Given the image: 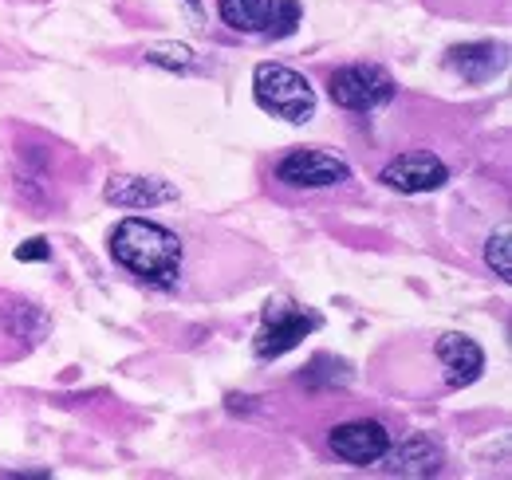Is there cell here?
<instances>
[{
	"label": "cell",
	"mask_w": 512,
	"mask_h": 480,
	"mask_svg": "<svg viewBox=\"0 0 512 480\" xmlns=\"http://www.w3.org/2000/svg\"><path fill=\"white\" fill-rule=\"evenodd\" d=\"M111 256L150 288H178L186 248L174 229L146 217H127L111 233Z\"/></svg>",
	"instance_id": "obj_1"
},
{
	"label": "cell",
	"mask_w": 512,
	"mask_h": 480,
	"mask_svg": "<svg viewBox=\"0 0 512 480\" xmlns=\"http://www.w3.org/2000/svg\"><path fill=\"white\" fill-rule=\"evenodd\" d=\"M253 95H256V107L272 119H284V122H308L316 115V91L312 83L284 67V63H256L253 71Z\"/></svg>",
	"instance_id": "obj_2"
},
{
	"label": "cell",
	"mask_w": 512,
	"mask_h": 480,
	"mask_svg": "<svg viewBox=\"0 0 512 480\" xmlns=\"http://www.w3.org/2000/svg\"><path fill=\"white\" fill-rule=\"evenodd\" d=\"M327 95L343 111H379V107H386L398 95V87H394V79L386 75L383 67H375V63H347V67L331 71Z\"/></svg>",
	"instance_id": "obj_3"
},
{
	"label": "cell",
	"mask_w": 512,
	"mask_h": 480,
	"mask_svg": "<svg viewBox=\"0 0 512 480\" xmlns=\"http://www.w3.org/2000/svg\"><path fill=\"white\" fill-rule=\"evenodd\" d=\"M276 181L284 189H300V193H316V189H339L351 181V170L343 158L327 154V150H312V146H300V150H288L280 162H276Z\"/></svg>",
	"instance_id": "obj_4"
},
{
	"label": "cell",
	"mask_w": 512,
	"mask_h": 480,
	"mask_svg": "<svg viewBox=\"0 0 512 480\" xmlns=\"http://www.w3.org/2000/svg\"><path fill=\"white\" fill-rule=\"evenodd\" d=\"M316 327H320V315H312V311H300V307H292V303L268 307V315H264V323H260V331H256V339H253L256 359L268 362V359L288 355V351L300 347Z\"/></svg>",
	"instance_id": "obj_5"
},
{
	"label": "cell",
	"mask_w": 512,
	"mask_h": 480,
	"mask_svg": "<svg viewBox=\"0 0 512 480\" xmlns=\"http://www.w3.org/2000/svg\"><path fill=\"white\" fill-rule=\"evenodd\" d=\"M48 335V315L28 300L0 292V359H16Z\"/></svg>",
	"instance_id": "obj_6"
},
{
	"label": "cell",
	"mask_w": 512,
	"mask_h": 480,
	"mask_svg": "<svg viewBox=\"0 0 512 480\" xmlns=\"http://www.w3.org/2000/svg\"><path fill=\"white\" fill-rule=\"evenodd\" d=\"M327 445H331V453L339 461H347L355 469H367V465H379L383 453L390 449V429H386L383 421H367V418L343 421V425L331 429Z\"/></svg>",
	"instance_id": "obj_7"
},
{
	"label": "cell",
	"mask_w": 512,
	"mask_h": 480,
	"mask_svg": "<svg viewBox=\"0 0 512 480\" xmlns=\"http://www.w3.org/2000/svg\"><path fill=\"white\" fill-rule=\"evenodd\" d=\"M379 181L386 189H398V193H434L449 181V166L434 150H410V154L390 158Z\"/></svg>",
	"instance_id": "obj_8"
},
{
	"label": "cell",
	"mask_w": 512,
	"mask_h": 480,
	"mask_svg": "<svg viewBox=\"0 0 512 480\" xmlns=\"http://www.w3.org/2000/svg\"><path fill=\"white\" fill-rule=\"evenodd\" d=\"M442 445L430 441V433H410L406 441L390 445L383 453V469L390 477H430L442 469Z\"/></svg>",
	"instance_id": "obj_9"
},
{
	"label": "cell",
	"mask_w": 512,
	"mask_h": 480,
	"mask_svg": "<svg viewBox=\"0 0 512 480\" xmlns=\"http://www.w3.org/2000/svg\"><path fill=\"white\" fill-rule=\"evenodd\" d=\"M434 359L446 374L449 390H461V386H473L485 370V351L469 339V335H442L434 343Z\"/></svg>",
	"instance_id": "obj_10"
},
{
	"label": "cell",
	"mask_w": 512,
	"mask_h": 480,
	"mask_svg": "<svg viewBox=\"0 0 512 480\" xmlns=\"http://www.w3.org/2000/svg\"><path fill=\"white\" fill-rule=\"evenodd\" d=\"M103 197L119 209H158V205H174L178 189L162 178H138V174H119L107 181Z\"/></svg>",
	"instance_id": "obj_11"
},
{
	"label": "cell",
	"mask_w": 512,
	"mask_h": 480,
	"mask_svg": "<svg viewBox=\"0 0 512 480\" xmlns=\"http://www.w3.org/2000/svg\"><path fill=\"white\" fill-rule=\"evenodd\" d=\"M446 63L465 83H489L493 75L505 71V48L501 44H461L449 52Z\"/></svg>",
	"instance_id": "obj_12"
},
{
	"label": "cell",
	"mask_w": 512,
	"mask_h": 480,
	"mask_svg": "<svg viewBox=\"0 0 512 480\" xmlns=\"http://www.w3.org/2000/svg\"><path fill=\"white\" fill-rule=\"evenodd\" d=\"M217 12L233 32L268 36L272 16H276V0H217Z\"/></svg>",
	"instance_id": "obj_13"
},
{
	"label": "cell",
	"mask_w": 512,
	"mask_h": 480,
	"mask_svg": "<svg viewBox=\"0 0 512 480\" xmlns=\"http://www.w3.org/2000/svg\"><path fill=\"white\" fill-rule=\"evenodd\" d=\"M512 233L509 225H501L493 237H489V244H485V264L501 276V280H512Z\"/></svg>",
	"instance_id": "obj_14"
},
{
	"label": "cell",
	"mask_w": 512,
	"mask_h": 480,
	"mask_svg": "<svg viewBox=\"0 0 512 480\" xmlns=\"http://www.w3.org/2000/svg\"><path fill=\"white\" fill-rule=\"evenodd\" d=\"M146 63H158V67H166V71H193V67H197L193 52L182 48V44H158V48H150V52H146Z\"/></svg>",
	"instance_id": "obj_15"
},
{
	"label": "cell",
	"mask_w": 512,
	"mask_h": 480,
	"mask_svg": "<svg viewBox=\"0 0 512 480\" xmlns=\"http://www.w3.org/2000/svg\"><path fill=\"white\" fill-rule=\"evenodd\" d=\"M300 16H304L300 0H276V16H272V28H268V36H272V40H284V36H292V32L300 28Z\"/></svg>",
	"instance_id": "obj_16"
},
{
	"label": "cell",
	"mask_w": 512,
	"mask_h": 480,
	"mask_svg": "<svg viewBox=\"0 0 512 480\" xmlns=\"http://www.w3.org/2000/svg\"><path fill=\"white\" fill-rule=\"evenodd\" d=\"M48 256H52V248H48V240L44 237L28 240V244L16 248V260H48Z\"/></svg>",
	"instance_id": "obj_17"
},
{
	"label": "cell",
	"mask_w": 512,
	"mask_h": 480,
	"mask_svg": "<svg viewBox=\"0 0 512 480\" xmlns=\"http://www.w3.org/2000/svg\"><path fill=\"white\" fill-rule=\"evenodd\" d=\"M197 4H201V0H190V8H197Z\"/></svg>",
	"instance_id": "obj_18"
}]
</instances>
